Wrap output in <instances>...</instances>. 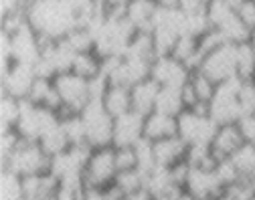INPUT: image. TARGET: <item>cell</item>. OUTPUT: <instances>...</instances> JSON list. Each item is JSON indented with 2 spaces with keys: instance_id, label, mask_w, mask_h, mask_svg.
Listing matches in <instances>:
<instances>
[{
  "instance_id": "12",
  "label": "cell",
  "mask_w": 255,
  "mask_h": 200,
  "mask_svg": "<svg viewBox=\"0 0 255 200\" xmlns=\"http://www.w3.org/2000/svg\"><path fill=\"white\" fill-rule=\"evenodd\" d=\"M116 176H118L116 148L114 146H106V148L91 150V156L87 160L85 172H83L85 188L102 190V188L110 186L116 180Z\"/></svg>"
},
{
  "instance_id": "27",
  "label": "cell",
  "mask_w": 255,
  "mask_h": 200,
  "mask_svg": "<svg viewBox=\"0 0 255 200\" xmlns=\"http://www.w3.org/2000/svg\"><path fill=\"white\" fill-rule=\"evenodd\" d=\"M184 109H186V103H184L182 89H176V87H160L154 111L170 115V117H178Z\"/></svg>"
},
{
  "instance_id": "3",
  "label": "cell",
  "mask_w": 255,
  "mask_h": 200,
  "mask_svg": "<svg viewBox=\"0 0 255 200\" xmlns=\"http://www.w3.org/2000/svg\"><path fill=\"white\" fill-rule=\"evenodd\" d=\"M243 79L235 77L229 79L225 83H219L211 101L207 105V113L209 117L221 127V125H231L237 123L239 117L243 115L241 111V103H239V89H241Z\"/></svg>"
},
{
  "instance_id": "17",
  "label": "cell",
  "mask_w": 255,
  "mask_h": 200,
  "mask_svg": "<svg viewBox=\"0 0 255 200\" xmlns=\"http://www.w3.org/2000/svg\"><path fill=\"white\" fill-rule=\"evenodd\" d=\"M190 71L184 63H180L178 59H174L172 55H158L156 61L152 63V71L150 77L160 85V87H176L182 89L188 79H190Z\"/></svg>"
},
{
  "instance_id": "36",
  "label": "cell",
  "mask_w": 255,
  "mask_h": 200,
  "mask_svg": "<svg viewBox=\"0 0 255 200\" xmlns=\"http://www.w3.org/2000/svg\"><path fill=\"white\" fill-rule=\"evenodd\" d=\"M116 166H118V172L136 170L138 168L136 150L134 148H116Z\"/></svg>"
},
{
  "instance_id": "25",
  "label": "cell",
  "mask_w": 255,
  "mask_h": 200,
  "mask_svg": "<svg viewBox=\"0 0 255 200\" xmlns=\"http://www.w3.org/2000/svg\"><path fill=\"white\" fill-rule=\"evenodd\" d=\"M124 57H130V59H136V61H142V63H154L156 57H158V51H156V45H154V37L152 32H146V30H138L134 39L128 45Z\"/></svg>"
},
{
  "instance_id": "18",
  "label": "cell",
  "mask_w": 255,
  "mask_h": 200,
  "mask_svg": "<svg viewBox=\"0 0 255 200\" xmlns=\"http://www.w3.org/2000/svg\"><path fill=\"white\" fill-rule=\"evenodd\" d=\"M144 119L136 111H128L120 117H114V148H134L144 138Z\"/></svg>"
},
{
  "instance_id": "42",
  "label": "cell",
  "mask_w": 255,
  "mask_h": 200,
  "mask_svg": "<svg viewBox=\"0 0 255 200\" xmlns=\"http://www.w3.org/2000/svg\"><path fill=\"white\" fill-rule=\"evenodd\" d=\"M128 2H130V0H98V4H100L102 10L106 12V16H112V14H124Z\"/></svg>"
},
{
  "instance_id": "44",
  "label": "cell",
  "mask_w": 255,
  "mask_h": 200,
  "mask_svg": "<svg viewBox=\"0 0 255 200\" xmlns=\"http://www.w3.org/2000/svg\"><path fill=\"white\" fill-rule=\"evenodd\" d=\"M83 200H104V198H102L100 190H91V188H87V190H85Z\"/></svg>"
},
{
  "instance_id": "43",
  "label": "cell",
  "mask_w": 255,
  "mask_h": 200,
  "mask_svg": "<svg viewBox=\"0 0 255 200\" xmlns=\"http://www.w3.org/2000/svg\"><path fill=\"white\" fill-rule=\"evenodd\" d=\"M211 0H178V8L182 12H207Z\"/></svg>"
},
{
  "instance_id": "41",
  "label": "cell",
  "mask_w": 255,
  "mask_h": 200,
  "mask_svg": "<svg viewBox=\"0 0 255 200\" xmlns=\"http://www.w3.org/2000/svg\"><path fill=\"white\" fill-rule=\"evenodd\" d=\"M237 14L251 30L255 26V0H241V4L237 6Z\"/></svg>"
},
{
  "instance_id": "22",
  "label": "cell",
  "mask_w": 255,
  "mask_h": 200,
  "mask_svg": "<svg viewBox=\"0 0 255 200\" xmlns=\"http://www.w3.org/2000/svg\"><path fill=\"white\" fill-rule=\"evenodd\" d=\"M172 136H178L176 117L154 111L144 119V138L146 140L160 142V140H166V138H172Z\"/></svg>"
},
{
  "instance_id": "31",
  "label": "cell",
  "mask_w": 255,
  "mask_h": 200,
  "mask_svg": "<svg viewBox=\"0 0 255 200\" xmlns=\"http://www.w3.org/2000/svg\"><path fill=\"white\" fill-rule=\"evenodd\" d=\"M75 75L91 81L95 77L102 75V59L95 55L93 51H87V53H79L75 63H73V69H71Z\"/></svg>"
},
{
  "instance_id": "14",
  "label": "cell",
  "mask_w": 255,
  "mask_h": 200,
  "mask_svg": "<svg viewBox=\"0 0 255 200\" xmlns=\"http://www.w3.org/2000/svg\"><path fill=\"white\" fill-rule=\"evenodd\" d=\"M6 32V30H4ZM10 35V57L12 63H24V65H37L43 53V41L37 32L30 28L28 22H22L16 30L8 32Z\"/></svg>"
},
{
  "instance_id": "29",
  "label": "cell",
  "mask_w": 255,
  "mask_h": 200,
  "mask_svg": "<svg viewBox=\"0 0 255 200\" xmlns=\"http://www.w3.org/2000/svg\"><path fill=\"white\" fill-rule=\"evenodd\" d=\"M0 200H24V178L10 168L0 170Z\"/></svg>"
},
{
  "instance_id": "16",
  "label": "cell",
  "mask_w": 255,
  "mask_h": 200,
  "mask_svg": "<svg viewBox=\"0 0 255 200\" xmlns=\"http://www.w3.org/2000/svg\"><path fill=\"white\" fill-rule=\"evenodd\" d=\"M37 77L39 75L33 65L12 63L8 69L2 71V95H10L18 101H26Z\"/></svg>"
},
{
  "instance_id": "46",
  "label": "cell",
  "mask_w": 255,
  "mask_h": 200,
  "mask_svg": "<svg viewBox=\"0 0 255 200\" xmlns=\"http://www.w3.org/2000/svg\"><path fill=\"white\" fill-rule=\"evenodd\" d=\"M158 6H178V0H156Z\"/></svg>"
},
{
  "instance_id": "30",
  "label": "cell",
  "mask_w": 255,
  "mask_h": 200,
  "mask_svg": "<svg viewBox=\"0 0 255 200\" xmlns=\"http://www.w3.org/2000/svg\"><path fill=\"white\" fill-rule=\"evenodd\" d=\"M39 144H41V148L47 152L49 158L59 156V154H63L65 150L71 148L67 133H65V129H63V123H57L55 127H51V129L45 133V136L39 140Z\"/></svg>"
},
{
  "instance_id": "15",
  "label": "cell",
  "mask_w": 255,
  "mask_h": 200,
  "mask_svg": "<svg viewBox=\"0 0 255 200\" xmlns=\"http://www.w3.org/2000/svg\"><path fill=\"white\" fill-rule=\"evenodd\" d=\"M184 192L197 200H215L225 194V188L219 182L215 168L190 166L186 182H184Z\"/></svg>"
},
{
  "instance_id": "28",
  "label": "cell",
  "mask_w": 255,
  "mask_h": 200,
  "mask_svg": "<svg viewBox=\"0 0 255 200\" xmlns=\"http://www.w3.org/2000/svg\"><path fill=\"white\" fill-rule=\"evenodd\" d=\"M231 162L235 164L241 182L255 186V144H243L231 156Z\"/></svg>"
},
{
  "instance_id": "7",
  "label": "cell",
  "mask_w": 255,
  "mask_h": 200,
  "mask_svg": "<svg viewBox=\"0 0 255 200\" xmlns=\"http://www.w3.org/2000/svg\"><path fill=\"white\" fill-rule=\"evenodd\" d=\"M207 16H209L211 28L219 30L227 39V43L241 45L249 41L251 30L239 18L237 10L229 4V0H211L207 6Z\"/></svg>"
},
{
  "instance_id": "2",
  "label": "cell",
  "mask_w": 255,
  "mask_h": 200,
  "mask_svg": "<svg viewBox=\"0 0 255 200\" xmlns=\"http://www.w3.org/2000/svg\"><path fill=\"white\" fill-rule=\"evenodd\" d=\"M134 24L126 18V14H112L102 20L93 30V53L100 59L124 57L128 45L136 35Z\"/></svg>"
},
{
  "instance_id": "48",
  "label": "cell",
  "mask_w": 255,
  "mask_h": 200,
  "mask_svg": "<svg viewBox=\"0 0 255 200\" xmlns=\"http://www.w3.org/2000/svg\"><path fill=\"white\" fill-rule=\"evenodd\" d=\"M180 200H197V198H193V196H190V194H186V192H184V194L180 196Z\"/></svg>"
},
{
  "instance_id": "5",
  "label": "cell",
  "mask_w": 255,
  "mask_h": 200,
  "mask_svg": "<svg viewBox=\"0 0 255 200\" xmlns=\"http://www.w3.org/2000/svg\"><path fill=\"white\" fill-rule=\"evenodd\" d=\"M150 32L158 55H170L178 39L184 35V12L178 6H158Z\"/></svg>"
},
{
  "instance_id": "4",
  "label": "cell",
  "mask_w": 255,
  "mask_h": 200,
  "mask_svg": "<svg viewBox=\"0 0 255 200\" xmlns=\"http://www.w3.org/2000/svg\"><path fill=\"white\" fill-rule=\"evenodd\" d=\"M79 115H81V121H83V125H85L87 146H89L91 150L112 146V138H114V117H112L110 111L106 109L102 97H93L91 101L83 107V111H81Z\"/></svg>"
},
{
  "instance_id": "49",
  "label": "cell",
  "mask_w": 255,
  "mask_h": 200,
  "mask_svg": "<svg viewBox=\"0 0 255 200\" xmlns=\"http://www.w3.org/2000/svg\"><path fill=\"white\" fill-rule=\"evenodd\" d=\"M247 200H255V192H253V194H251V196H249Z\"/></svg>"
},
{
  "instance_id": "26",
  "label": "cell",
  "mask_w": 255,
  "mask_h": 200,
  "mask_svg": "<svg viewBox=\"0 0 255 200\" xmlns=\"http://www.w3.org/2000/svg\"><path fill=\"white\" fill-rule=\"evenodd\" d=\"M102 101L112 117H120L128 111H132V95H130V89H126V87L108 85Z\"/></svg>"
},
{
  "instance_id": "1",
  "label": "cell",
  "mask_w": 255,
  "mask_h": 200,
  "mask_svg": "<svg viewBox=\"0 0 255 200\" xmlns=\"http://www.w3.org/2000/svg\"><path fill=\"white\" fill-rule=\"evenodd\" d=\"M24 16L43 43H55L65 39L77 26L75 16L63 0H33L26 4Z\"/></svg>"
},
{
  "instance_id": "10",
  "label": "cell",
  "mask_w": 255,
  "mask_h": 200,
  "mask_svg": "<svg viewBox=\"0 0 255 200\" xmlns=\"http://www.w3.org/2000/svg\"><path fill=\"white\" fill-rule=\"evenodd\" d=\"M55 91L63 103L61 115L67 113H81L83 107L91 101V81L75 75L73 71L61 73L53 79Z\"/></svg>"
},
{
  "instance_id": "45",
  "label": "cell",
  "mask_w": 255,
  "mask_h": 200,
  "mask_svg": "<svg viewBox=\"0 0 255 200\" xmlns=\"http://www.w3.org/2000/svg\"><path fill=\"white\" fill-rule=\"evenodd\" d=\"M126 200H152V198H150V194H148L146 190H142V192H136V194H130V196H128Z\"/></svg>"
},
{
  "instance_id": "50",
  "label": "cell",
  "mask_w": 255,
  "mask_h": 200,
  "mask_svg": "<svg viewBox=\"0 0 255 200\" xmlns=\"http://www.w3.org/2000/svg\"><path fill=\"white\" fill-rule=\"evenodd\" d=\"M28 2H33V0H26V4H28Z\"/></svg>"
},
{
  "instance_id": "6",
  "label": "cell",
  "mask_w": 255,
  "mask_h": 200,
  "mask_svg": "<svg viewBox=\"0 0 255 200\" xmlns=\"http://www.w3.org/2000/svg\"><path fill=\"white\" fill-rule=\"evenodd\" d=\"M61 123V113L49 109L45 105H37L33 101H22L20 117L16 123V133L24 142H39L45 133Z\"/></svg>"
},
{
  "instance_id": "21",
  "label": "cell",
  "mask_w": 255,
  "mask_h": 200,
  "mask_svg": "<svg viewBox=\"0 0 255 200\" xmlns=\"http://www.w3.org/2000/svg\"><path fill=\"white\" fill-rule=\"evenodd\" d=\"M158 91H160V85H158L152 77H148V79L140 81L136 87H132L130 89V95H132V111L140 113L142 117H148L150 113H154Z\"/></svg>"
},
{
  "instance_id": "34",
  "label": "cell",
  "mask_w": 255,
  "mask_h": 200,
  "mask_svg": "<svg viewBox=\"0 0 255 200\" xmlns=\"http://www.w3.org/2000/svg\"><path fill=\"white\" fill-rule=\"evenodd\" d=\"M61 123H63V129H65V133H67V138H69V144H71V146H87L85 125H83L79 113L61 115Z\"/></svg>"
},
{
  "instance_id": "20",
  "label": "cell",
  "mask_w": 255,
  "mask_h": 200,
  "mask_svg": "<svg viewBox=\"0 0 255 200\" xmlns=\"http://www.w3.org/2000/svg\"><path fill=\"white\" fill-rule=\"evenodd\" d=\"M152 144H154L156 166L172 168V166L186 160L188 146L180 140V136H172V138H166V140H160V142H152Z\"/></svg>"
},
{
  "instance_id": "23",
  "label": "cell",
  "mask_w": 255,
  "mask_h": 200,
  "mask_svg": "<svg viewBox=\"0 0 255 200\" xmlns=\"http://www.w3.org/2000/svg\"><path fill=\"white\" fill-rule=\"evenodd\" d=\"M158 12L156 0H130L126 6V18L134 24L136 30H146L150 32L154 16Z\"/></svg>"
},
{
  "instance_id": "24",
  "label": "cell",
  "mask_w": 255,
  "mask_h": 200,
  "mask_svg": "<svg viewBox=\"0 0 255 200\" xmlns=\"http://www.w3.org/2000/svg\"><path fill=\"white\" fill-rule=\"evenodd\" d=\"M59 182L51 172L24 178V200H53Z\"/></svg>"
},
{
  "instance_id": "33",
  "label": "cell",
  "mask_w": 255,
  "mask_h": 200,
  "mask_svg": "<svg viewBox=\"0 0 255 200\" xmlns=\"http://www.w3.org/2000/svg\"><path fill=\"white\" fill-rule=\"evenodd\" d=\"M237 77L243 81H251L255 77V49L249 41L237 45Z\"/></svg>"
},
{
  "instance_id": "47",
  "label": "cell",
  "mask_w": 255,
  "mask_h": 200,
  "mask_svg": "<svg viewBox=\"0 0 255 200\" xmlns=\"http://www.w3.org/2000/svg\"><path fill=\"white\" fill-rule=\"evenodd\" d=\"M249 43H251V47L255 49V26L251 28V35H249Z\"/></svg>"
},
{
  "instance_id": "37",
  "label": "cell",
  "mask_w": 255,
  "mask_h": 200,
  "mask_svg": "<svg viewBox=\"0 0 255 200\" xmlns=\"http://www.w3.org/2000/svg\"><path fill=\"white\" fill-rule=\"evenodd\" d=\"M26 12V0H0V20L18 18Z\"/></svg>"
},
{
  "instance_id": "32",
  "label": "cell",
  "mask_w": 255,
  "mask_h": 200,
  "mask_svg": "<svg viewBox=\"0 0 255 200\" xmlns=\"http://www.w3.org/2000/svg\"><path fill=\"white\" fill-rule=\"evenodd\" d=\"M20 109H22V101H18V99H14L10 95L0 97V127H2V131L16 129Z\"/></svg>"
},
{
  "instance_id": "35",
  "label": "cell",
  "mask_w": 255,
  "mask_h": 200,
  "mask_svg": "<svg viewBox=\"0 0 255 200\" xmlns=\"http://www.w3.org/2000/svg\"><path fill=\"white\" fill-rule=\"evenodd\" d=\"M128 196L146 190V176L136 168V170H126V172H118L116 180H114Z\"/></svg>"
},
{
  "instance_id": "8",
  "label": "cell",
  "mask_w": 255,
  "mask_h": 200,
  "mask_svg": "<svg viewBox=\"0 0 255 200\" xmlns=\"http://www.w3.org/2000/svg\"><path fill=\"white\" fill-rule=\"evenodd\" d=\"M178 136L180 140L188 146H201V148H211L213 138L219 129V125L209 117L205 109H184L178 117Z\"/></svg>"
},
{
  "instance_id": "38",
  "label": "cell",
  "mask_w": 255,
  "mask_h": 200,
  "mask_svg": "<svg viewBox=\"0 0 255 200\" xmlns=\"http://www.w3.org/2000/svg\"><path fill=\"white\" fill-rule=\"evenodd\" d=\"M18 144H20V136L16 131H2V136H0V162H2V166L8 162V158L12 156Z\"/></svg>"
},
{
  "instance_id": "11",
  "label": "cell",
  "mask_w": 255,
  "mask_h": 200,
  "mask_svg": "<svg viewBox=\"0 0 255 200\" xmlns=\"http://www.w3.org/2000/svg\"><path fill=\"white\" fill-rule=\"evenodd\" d=\"M49 164H51V158L47 156V152L41 148L39 142L20 140V144L16 146V150L12 152V156L2 168H10L18 176L28 178V176L49 172Z\"/></svg>"
},
{
  "instance_id": "39",
  "label": "cell",
  "mask_w": 255,
  "mask_h": 200,
  "mask_svg": "<svg viewBox=\"0 0 255 200\" xmlns=\"http://www.w3.org/2000/svg\"><path fill=\"white\" fill-rule=\"evenodd\" d=\"M239 103L243 113H255V85L253 81H243L239 89Z\"/></svg>"
},
{
  "instance_id": "19",
  "label": "cell",
  "mask_w": 255,
  "mask_h": 200,
  "mask_svg": "<svg viewBox=\"0 0 255 200\" xmlns=\"http://www.w3.org/2000/svg\"><path fill=\"white\" fill-rule=\"evenodd\" d=\"M245 144L241 131L237 127V123H231V125H221L213 138V144H211V154L215 156V160H227L231 158L241 146Z\"/></svg>"
},
{
  "instance_id": "9",
  "label": "cell",
  "mask_w": 255,
  "mask_h": 200,
  "mask_svg": "<svg viewBox=\"0 0 255 200\" xmlns=\"http://www.w3.org/2000/svg\"><path fill=\"white\" fill-rule=\"evenodd\" d=\"M89 156H91V148L89 146H71L63 154L51 158L49 172L57 178L59 184L85 186L83 172H85Z\"/></svg>"
},
{
  "instance_id": "40",
  "label": "cell",
  "mask_w": 255,
  "mask_h": 200,
  "mask_svg": "<svg viewBox=\"0 0 255 200\" xmlns=\"http://www.w3.org/2000/svg\"><path fill=\"white\" fill-rule=\"evenodd\" d=\"M237 127L245 144H255V113H243L237 121Z\"/></svg>"
},
{
  "instance_id": "13",
  "label": "cell",
  "mask_w": 255,
  "mask_h": 200,
  "mask_svg": "<svg viewBox=\"0 0 255 200\" xmlns=\"http://www.w3.org/2000/svg\"><path fill=\"white\" fill-rule=\"evenodd\" d=\"M199 71L207 75L215 85L235 79L237 77V45L225 43L219 49L211 51L209 55H205L199 65Z\"/></svg>"
}]
</instances>
